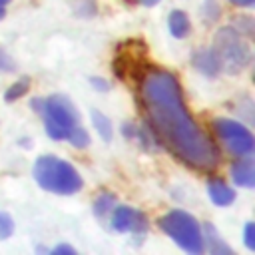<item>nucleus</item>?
<instances>
[{
  "label": "nucleus",
  "instance_id": "20",
  "mask_svg": "<svg viewBox=\"0 0 255 255\" xmlns=\"http://www.w3.org/2000/svg\"><path fill=\"white\" fill-rule=\"evenodd\" d=\"M14 70V60L0 48V72H12Z\"/></svg>",
  "mask_w": 255,
  "mask_h": 255
},
{
  "label": "nucleus",
  "instance_id": "26",
  "mask_svg": "<svg viewBox=\"0 0 255 255\" xmlns=\"http://www.w3.org/2000/svg\"><path fill=\"white\" fill-rule=\"evenodd\" d=\"M2 16H4V8H0V18H2Z\"/></svg>",
  "mask_w": 255,
  "mask_h": 255
},
{
  "label": "nucleus",
  "instance_id": "7",
  "mask_svg": "<svg viewBox=\"0 0 255 255\" xmlns=\"http://www.w3.org/2000/svg\"><path fill=\"white\" fill-rule=\"evenodd\" d=\"M112 227L122 233H145L147 217L143 211H139L135 207L118 205L112 209Z\"/></svg>",
  "mask_w": 255,
  "mask_h": 255
},
{
  "label": "nucleus",
  "instance_id": "12",
  "mask_svg": "<svg viewBox=\"0 0 255 255\" xmlns=\"http://www.w3.org/2000/svg\"><path fill=\"white\" fill-rule=\"evenodd\" d=\"M167 26H169V32L173 38H185L189 34V18L183 10H171L169 12V18H167Z\"/></svg>",
  "mask_w": 255,
  "mask_h": 255
},
{
  "label": "nucleus",
  "instance_id": "19",
  "mask_svg": "<svg viewBox=\"0 0 255 255\" xmlns=\"http://www.w3.org/2000/svg\"><path fill=\"white\" fill-rule=\"evenodd\" d=\"M243 237H245V245H247V249L255 251V225H253V223H247V225H245Z\"/></svg>",
  "mask_w": 255,
  "mask_h": 255
},
{
  "label": "nucleus",
  "instance_id": "17",
  "mask_svg": "<svg viewBox=\"0 0 255 255\" xmlns=\"http://www.w3.org/2000/svg\"><path fill=\"white\" fill-rule=\"evenodd\" d=\"M14 231V221L8 213L0 211V239H8Z\"/></svg>",
  "mask_w": 255,
  "mask_h": 255
},
{
  "label": "nucleus",
  "instance_id": "5",
  "mask_svg": "<svg viewBox=\"0 0 255 255\" xmlns=\"http://www.w3.org/2000/svg\"><path fill=\"white\" fill-rule=\"evenodd\" d=\"M159 227L169 239H173V243H177L187 253L199 255L205 249L203 247V231H201L197 219L193 215H189L187 211H181V209L167 211L159 219Z\"/></svg>",
  "mask_w": 255,
  "mask_h": 255
},
{
  "label": "nucleus",
  "instance_id": "24",
  "mask_svg": "<svg viewBox=\"0 0 255 255\" xmlns=\"http://www.w3.org/2000/svg\"><path fill=\"white\" fill-rule=\"evenodd\" d=\"M94 86H98V88H102V90H106V88H108V86H106V84H104L100 78H98V80H94Z\"/></svg>",
  "mask_w": 255,
  "mask_h": 255
},
{
  "label": "nucleus",
  "instance_id": "15",
  "mask_svg": "<svg viewBox=\"0 0 255 255\" xmlns=\"http://www.w3.org/2000/svg\"><path fill=\"white\" fill-rule=\"evenodd\" d=\"M28 88H30L28 78H20V80H16V84H12V86L6 90V102H14V100H18L20 96H24V94L28 92Z\"/></svg>",
  "mask_w": 255,
  "mask_h": 255
},
{
  "label": "nucleus",
  "instance_id": "21",
  "mask_svg": "<svg viewBox=\"0 0 255 255\" xmlns=\"http://www.w3.org/2000/svg\"><path fill=\"white\" fill-rule=\"evenodd\" d=\"M52 253H54V255H58V253H70V255H74V253H76V249H74V247H70V245H58V247H54V249H52Z\"/></svg>",
  "mask_w": 255,
  "mask_h": 255
},
{
  "label": "nucleus",
  "instance_id": "3",
  "mask_svg": "<svg viewBox=\"0 0 255 255\" xmlns=\"http://www.w3.org/2000/svg\"><path fill=\"white\" fill-rule=\"evenodd\" d=\"M34 179L42 189L56 195H74L82 189V177L76 167L56 155H42L36 159Z\"/></svg>",
  "mask_w": 255,
  "mask_h": 255
},
{
  "label": "nucleus",
  "instance_id": "11",
  "mask_svg": "<svg viewBox=\"0 0 255 255\" xmlns=\"http://www.w3.org/2000/svg\"><path fill=\"white\" fill-rule=\"evenodd\" d=\"M203 233H205L203 235V247H207L209 253H213V255H233V249L219 237L217 229L211 223H207L203 227Z\"/></svg>",
  "mask_w": 255,
  "mask_h": 255
},
{
  "label": "nucleus",
  "instance_id": "8",
  "mask_svg": "<svg viewBox=\"0 0 255 255\" xmlns=\"http://www.w3.org/2000/svg\"><path fill=\"white\" fill-rule=\"evenodd\" d=\"M229 175L235 185L251 189L255 185V161L251 155H241L231 163Z\"/></svg>",
  "mask_w": 255,
  "mask_h": 255
},
{
  "label": "nucleus",
  "instance_id": "9",
  "mask_svg": "<svg viewBox=\"0 0 255 255\" xmlns=\"http://www.w3.org/2000/svg\"><path fill=\"white\" fill-rule=\"evenodd\" d=\"M191 62H193V66H195L203 76L213 78V76H217V74L221 72L219 58H217V54H215L213 48H201V50H197V52L193 54Z\"/></svg>",
  "mask_w": 255,
  "mask_h": 255
},
{
  "label": "nucleus",
  "instance_id": "10",
  "mask_svg": "<svg viewBox=\"0 0 255 255\" xmlns=\"http://www.w3.org/2000/svg\"><path fill=\"white\" fill-rule=\"evenodd\" d=\"M207 193H209L211 201L219 207H225V205L233 203V199H235V191L221 179H209L207 181Z\"/></svg>",
  "mask_w": 255,
  "mask_h": 255
},
{
  "label": "nucleus",
  "instance_id": "6",
  "mask_svg": "<svg viewBox=\"0 0 255 255\" xmlns=\"http://www.w3.org/2000/svg\"><path fill=\"white\" fill-rule=\"evenodd\" d=\"M213 129H215L217 137L221 139V143L225 145V149L229 153H233L235 157L253 153V149H255L253 133L241 122H235L229 118H217V120H213Z\"/></svg>",
  "mask_w": 255,
  "mask_h": 255
},
{
  "label": "nucleus",
  "instance_id": "22",
  "mask_svg": "<svg viewBox=\"0 0 255 255\" xmlns=\"http://www.w3.org/2000/svg\"><path fill=\"white\" fill-rule=\"evenodd\" d=\"M229 2L235 6H243V8H251L255 4V0H229Z\"/></svg>",
  "mask_w": 255,
  "mask_h": 255
},
{
  "label": "nucleus",
  "instance_id": "18",
  "mask_svg": "<svg viewBox=\"0 0 255 255\" xmlns=\"http://www.w3.org/2000/svg\"><path fill=\"white\" fill-rule=\"evenodd\" d=\"M233 28H235L239 34H243L245 38H249L251 32H253V20H251L249 16H239V20H235Z\"/></svg>",
  "mask_w": 255,
  "mask_h": 255
},
{
  "label": "nucleus",
  "instance_id": "4",
  "mask_svg": "<svg viewBox=\"0 0 255 255\" xmlns=\"http://www.w3.org/2000/svg\"><path fill=\"white\" fill-rule=\"evenodd\" d=\"M213 50L219 58V66L227 74H239L251 64V46L243 34H239L233 26H225L217 30L213 40Z\"/></svg>",
  "mask_w": 255,
  "mask_h": 255
},
{
  "label": "nucleus",
  "instance_id": "16",
  "mask_svg": "<svg viewBox=\"0 0 255 255\" xmlns=\"http://www.w3.org/2000/svg\"><path fill=\"white\" fill-rule=\"evenodd\" d=\"M201 14H203V20H205L207 24H211V22H215V20L219 18V6H217L213 0H207V2L203 4V8H201Z\"/></svg>",
  "mask_w": 255,
  "mask_h": 255
},
{
  "label": "nucleus",
  "instance_id": "25",
  "mask_svg": "<svg viewBox=\"0 0 255 255\" xmlns=\"http://www.w3.org/2000/svg\"><path fill=\"white\" fill-rule=\"evenodd\" d=\"M6 4H10V0H0V8H4Z\"/></svg>",
  "mask_w": 255,
  "mask_h": 255
},
{
  "label": "nucleus",
  "instance_id": "23",
  "mask_svg": "<svg viewBox=\"0 0 255 255\" xmlns=\"http://www.w3.org/2000/svg\"><path fill=\"white\" fill-rule=\"evenodd\" d=\"M137 2H139L141 6H155L159 0H137Z\"/></svg>",
  "mask_w": 255,
  "mask_h": 255
},
{
  "label": "nucleus",
  "instance_id": "14",
  "mask_svg": "<svg viewBox=\"0 0 255 255\" xmlns=\"http://www.w3.org/2000/svg\"><path fill=\"white\" fill-rule=\"evenodd\" d=\"M114 205H116V197H114L112 193H102V195L94 201V213H96L98 217H106L108 213H112Z\"/></svg>",
  "mask_w": 255,
  "mask_h": 255
},
{
  "label": "nucleus",
  "instance_id": "13",
  "mask_svg": "<svg viewBox=\"0 0 255 255\" xmlns=\"http://www.w3.org/2000/svg\"><path fill=\"white\" fill-rule=\"evenodd\" d=\"M92 122H94V126H96V131L102 135V139L110 141V139H112V120L106 118L102 112L94 110V112H92Z\"/></svg>",
  "mask_w": 255,
  "mask_h": 255
},
{
  "label": "nucleus",
  "instance_id": "2",
  "mask_svg": "<svg viewBox=\"0 0 255 255\" xmlns=\"http://www.w3.org/2000/svg\"><path fill=\"white\" fill-rule=\"evenodd\" d=\"M32 108L44 118L46 133L52 139H68L74 147H86L90 143V135L82 126L74 104L66 96L34 100Z\"/></svg>",
  "mask_w": 255,
  "mask_h": 255
},
{
  "label": "nucleus",
  "instance_id": "1",
  "mask_svg": "<svg viewBox=\"0 0 255 255\" xmlns=\"http://www.w3.org/2000/svg\"><path fill=\"white\" fill-rule=\"evenodd\" d=\"M139 98L151 131L173 155L189 167L211 171L219 163V151L209 135L191 120L177 78L165 70H151L139 82Z\"/></svg>",
  "mask_w": 255,
  "mask_h": 255
}]
</instances>
